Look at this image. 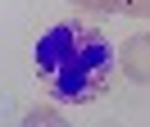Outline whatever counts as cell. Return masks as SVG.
<instances>
[{
    "label": "cell",
    "mask_w": 150,
    "mask_h": 127,
    "mask_svg": "<svg viewBox=\"0 0 150 127\" xmlns=\"http://www.w3.org/2000/svg\"><path fill=\"white\" fill-rule=\"evenodd\" d=\"M32 59H37V73L46 77L55 100L86 104L105 86L114 54H109V41L100 36V27H91V23H55L50 32H41Z\"/></svg>",
    "instance_id": "cell-1"
},
{
    "label": "cell",
    "mask_w": 150,
    "mask_h": 127,
    "mask_svg": "<svg viewBox=\"0 0 150 127\" xmlns=\"http://www.w3.org/2000/svg\"><path fill=\"white\" fill-rule=\"evenodd\" d=\"M118 68L127 73L132 82L150 86V32H137V36H127V41L118 45Z\"/></svg>",
    "instance_id": "cell-2"
},
{
    "label": "cell",
    "mask_w": 150,
    "mask_h": 127,
    "mask_svg": "<svg viewBox=\"0 0 150 127\" xmlns=\"http://www.w3.org/2000/svg\"><path fill=\"white\" fill-rule=\"evenodd\" d=\"M23 127H68V118L59 114L55 104H37V109L23 114Z\"/></svg>",
    "instance_id": "cell-3"
},
{
    "label": "cell",
    "mask_w": 150,
    "mask_h": 127,
    "mask_svg": "<svg viewBox=\"0 0 150 127\" xmlns=\"http://www.w3.org/2000/svg\"><path fill=\"white\" fill-rule=\"evenodd\" d=\"M77 9H91V14H123V0H73Z\"/></svg>",
    "instance_id": "cell-4"
},
{
    "label": "cell",
    "mask_w": 150,
    "mask_h": 127,
    "mask_svg": "<svg viewBox=\"0 0 150 127\" xmlns=\"http://www.w3.org/2000/svg\"><path fill=\"white\" fill-rule=\"evenodd\" d=\"M123 14H150V0H123Z\"/></svg>",
    "instance_id": "cell-5"
}]
</instances>
